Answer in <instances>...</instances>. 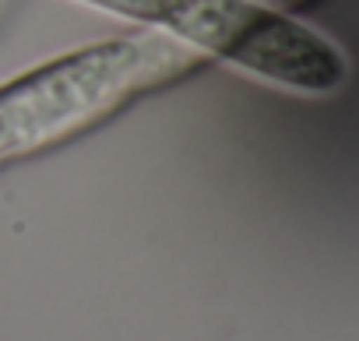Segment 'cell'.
<instances>
[{
	"instance_id": "1",
	"label": "cell",
	"mask_w": 359,
	"mask_h": 341,
	"mask_svg": "<svg viewBox=\"0 0 359 341\" xmlns=\"http://www.w3.org/2000/svg\"><path fill=\"white\" fill-rule=\"evenodd\" d=\"M201 67L205 57L198 50L148 29L43 60L0 85V165L99 127Z\"/></svg>"
},
{
	"instance_id": "2",
	"label": "cell",
	"mask_w": 359,
	"mask_h": 341,
	"mask_svg": "<svg viewBox=\"0 0 359 341\" xmlns=\"http://www.w3.org/2000/svg\"><path fill=\"white\" fill-rule=\"evenodd\" d=\"M137 29L172 36L247 78L292 95H334L348 78L341 46L292 15L250 0H74Z\"/></svg>"
},
{
	"instance_id": "3",
	"label": "cell",
	"mask_w": 359,
	"mask_h": 341,
	"mask_svg": "<svg viewBox=\"0 0 359 341\" xmlns=\"http://www.w3.org/2000/svg\"><path fill=\"white\" fill-rule=\"evenodd\" d=\"M250 4H257V8H264V11H278V15H292L296 8H303V4H310V0H250Z\"/></svg>"
}]
</instances>
